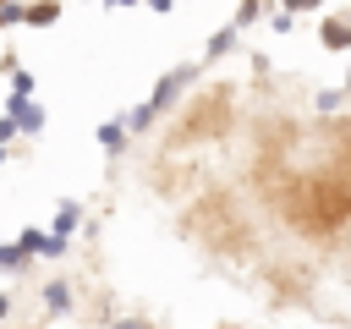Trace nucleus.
Returning a JSON list of instances; mask_svg holds the SVG:
<instances>
[{
    "instance_id": "3",
    "label": "nucleus",
    "mask_w": 351,
    "mask_h": 329,
    "mask_svg": "<svg viewBox=\"0 0 351 329\" xmlns=\"http://www.w3.org/2000/svg\"><path fill=\"white\" fill-rule=\"evenodd\" d=\"M99 143H104V154H121L126 148V121H104L99 126Z\"/></svg>"
},
{
    "instance_id": "9",
    "label": "nucleus",
    "mask_w": 351,
    "mask_h": 329,
    "mask_svg": "<svg viewBox=\"0 0 351 329\" xmlns=\"http://www.w3.org/2000/svg\"><path fill=\"white\" fill-rule=\"evenodd\" d=\"M285 11H313V5H324V0H280Z\"/></svg>"
},
{
    "instance_id": "11",
    "label": "nucleus",
    "mask_w": 351,
    "mask_h": 329,
    "mask_svg": "<svg viewBox=\"0 0 351 329\" xmlns=\"http://www.w3.org/2000/svg\"><path fill=\"white\" fill-rule=\"evenodd\" d=\"M5 307H11V302H5V296H0V313H5Z\"/></svg>"
},
{
    "instance_id": "2",
    "label": "nucleus",
    "mask_w": 351,
    "mask_h": 329,
    "mask_svg": "<svg viewBox=\"0 0 351 329\" xmlns=\"http://www.w3.org/2000/svg\"><path fill=\"white\" fill-rule=\"evenodd\" d=\"M55 16H60V5H55V0H38V5H22V22H27V27H49Z\"/></svg>"
},
{
    "instance_id": "13",
    "label": "nucleus",
    "mask_w": 351,
    "mask_h": 329,
    "mask_svg": "<svg viewBox=\"0 0 351 329\" xmlns=\"http://www.w3.org/2000/svg\"><path fill=\"white\" fill-rule=\"evenodd\" d=\"M346 88H351V77H346Z\"/></svg>"
},
{
    "instance_id": "6",
    "label": "nucleus",
    "mask_w": 351,
    "mask_h": 329,
    "mask_svg": "<svg viewBox=\"0 0 351 329\" xmlns=\"http://www.w3.org/2000/svg\"><path fill=\"white\" fill-rule=\"evenodd\" d=\"M230 44H236V27H225V33H214V38H208V60H219V55H225Z\"/></svg>"
},
{
    "instance_id": "5",
    "label": "nucleus",
    "mask_w": 351,
    "mask_h": 329,
    "mask_svg": "<svg viewBox=\"0 0 351 329\" xmlns=\"http://www.w3.org/2000/svg\"><path fill=\"white\" fill-rule=\"evenodd\" d=\"M44 307H49V313H71V291H66V285L55 280V285L44 291Z\"/></svg>"
},
{
    "instance_id": "1",
    "label": "nucleus",
    "mask_w": 351,
    "mask_h": 329,
    "mask_svg": "<svg viewBox=\"0 0 351 329\" xmlns=\"http://www.w3.org/2000/svg\"><path fill=\"white\" fill-rule=\"evenodd\" d=\"M11 121H16L22 132H38V126H44V110H38L27 93H11Z\"/></svg>"
},
{
    "instance_id": "10",
    "label": "nucleus",
    "mask_w": 351,
    "mask_h": 329,
    "mask_svg": "<svg viewBox=\"0 0 351 329\" xmlns=\"http://www.w3.org/2000/svg\"><path fill=\"white\" fill-rule=\"evenodd\" d=\"M148 5H154V16H165V11L176 5V0H148Z\"/></svg>"
},
{
    "instance_id": "12",
    "label": "nucleus",
    "mask_w": 351,
    "mask_h": 329,
    "mask_svg": "<svg viewBox=\"0 0 351 329\" xmlns=\"http://www.w3.org/2000/svg\"><path fill=\"white\" fill-rule=\"evenodd\" d=\"M0 159H5V143H0Z\"/></svg>"
},
{
    "instance_id": "4",
    "label": "nucleus",
    "mask_w": 351,
    "mask_h": 329,
    "mask_svg": "<svg viewBox=\"0 0 351 329\" xmlns=\"http://www.w3.org/2000/svg\"><path fill=\"white\" fill-rule=\"evenodd\" d=\"M324 44H329V49H351V22L329 16V22H324Z\"/></svg>"
},
{
    "instance_id": "8",
    "label": "nucleus",
    "mask_w": 351,
    "mask_h": 329,
    "mask_svg": "<svg viewBox=\"0 0 351 329\" xmlns=\"http://www.w3.org/2000/svg\"><path fill=\"white\" fill-rule=\"evenodd\" d=\"M340 99H346V88H329V93H318V110H335Z\"/></svg>"
},
{
    "instance_id": "7",
    "label": "nucleus",
    "mask_w": 351,
    "mask_h": 329,
    "mask_svg": "<svg viewBox=\"0 0 351 329\" xmlns=\"http://www.w3.org/2000/svg\"><path fill=\"white\" fill-rule=\"evenodd\" d=\"M247 22H258V0H247V5L236 11V27H247Z\"/></svg>"
}]
</instances>
